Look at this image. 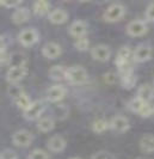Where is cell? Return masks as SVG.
Instances as JSON below:
<instances>
[{"mask_svg":"<svg viewBox=\"0 0 154 159\" xmlns=\"http://www.w3.org/2000/svg\"><path fill=\"white\" fill-rule=\"evenodd\" d=\"M23 92H24V90H23V88L19 84H10V86L7 88V93L13 99H16L17 97L22 95Z\"/></svg>","mask_w":154,"mask_h":159,"instance_id":"f1b7e54d","label":"cell"},{"mask_svg":"<svg viewBox=\"0 0 154 159\" xmlns=\"http://www.w3.org/2000/svg\"><path fill=\"white\" fill-rule=\"evenodd\" d=\"M153 107H154V105H153Z\"/></svg>","mask_w":154,"mask_h":159,"instance_id":"74e56055","label":"cell"},{"mask_svg":"<svg viewBox=\"0 0 154 159\" xmlns=\"http://www.w3.org/2000/svg\"><path fill=\"white\" fill-rule=\"evenodd\" d=\"M73 44H74V47L77 48L78 50H80V52H85V50H87V49H89L90 41L86 36H82V37H78V39H75Z\"/></svg>","mask_w":154,"mask_h":159,"instance_id":"83f0119b","label":"cell"},{"mask_svg":"<svg viewBox=\"0 0 154 159\" xmlns=\"http://www.w3.org/2000/svg\"><path fill=\"white\" fill-rule=\"evenodd\" d=\"M28 159H49L48 153L41 148H35L29 153Z\"/></svg>","mask_w":154,"mask_h":159,"instance_id":"f546056e","label":"cell"},{"mask_svg":"<svg viewBox=\"0 0 154 159\" xmlns=\"http://www.w3.org/2000/svg\"><path fill=\"white\" fill-rule=\"evenodd\" d=\"M89 78L87 71L80 66V65H74L71 66L67 71V80L71 84H82Z\"/></svg>","mask_w":154,"mask_h":159,"instance_id":"7a4b0ae2","label":"cell"},{"mask_svg":"<svg viewBox=\"0 0 154 159\" xmlns=\"http://www.w3.org/2000/svg\"><path fill=\"white\" fill-rule=\"evenodd\" d=\"M152 57V47L146 43L136 46L133 52V60L135 62H146Z\"/></svg>","mask_w":154,"mask_h":159,"instance_id":"30bf717a","label":"cell"},{"mask_svg":"<svg viewBox=\"0 0 154 159\" xmlns=\"http://www.w3.org/2000/svg\"><path fill=\"white\" fill-rule=\"evenodd\" d=\"M138 97H140L146 103H149L154 98V85L151 84H142L138 89Z\"/></svg>","mask_w":154,"mask_h":159,"instance_id":"ffe728a7","label":"cell"},{"mask_svg":"<svg viewBox=\"0 0 154 159\" xmlns=\"http://www.w3.org/2000/svg\"><path fill=\"white\" fill-rule=\"evenodd\" d=\"M38 31L35 28H24L22 29L19 34H18V41L20 44H23L24 47H29V46H33L37 41H38Z\"/></svg>","mask_w":154,"mask_h":159,"instance_id":"3957f363","label":"cell"},{"mask_svg":"<svg viewBox=\"0 0 154 159\" xmlns=\"http://www.w3.org/2000/svg\"><path fill=\"white\" fill-rule=\"evenodd\" d=\"M67 71H68V68H66L62 65H54L50 67L48 74L51 79L60 81V80L67 79Z\"/></svg>","mask_w":154,"mask_h":159,"instance_id":"ac0fdd59","label":"cell"},{"mask_svg":"<svg viewBox=\"0 0 154 159\" xmlns=\"http://www.w3.org/2000/svg\"><path fill=\"white\" fill-rule=\"evenodd\" d=\"M54 127H55V122H54V119H53V117L46 116V117H41V119L37 121V128L40 129L41 132L47 133V132L53 130Z\"/></svg>","mask_w":154,"mask_h":159,"instance_id":"7402d4cb","label":"cell"},{"mask_svg":"<svg viewBox=\"0 0 154 159\" xmlns=\"http://www.w3.org/2000/svg\"><path fill=\"white\" fill-rule=\"evenodd\" d=\"M120 81H121V85L124 89H133L136 85V81L138 78L134 73V70L129 72H125V73H122L120 74Z\"/></svg>","mask_w":154,"mask_h":159,"instance_id":"d6986e66","label":"cell"},{"mask_svg":"<svg viewBox=\"0 0 154 159\" xmlns=\"http://www.w3.org/2000/svg\"><path fill=\"white\" fill-rule=\"evenodd\" d=\"M68 159H81L80 157H71V158H68Z\"/></svg>","mask_w":154,"mask_h":159,"instance_id":"8d00e7d4","label":"cell"},{"mask_svg":"<svg viewBox=\"0 0 154 159\" xmlns=\"http://www.w3.org/2000/svg\"><path fill=\"white\" fill-rule=\"evenodd\" d=\"M30 18V10L25 6H19L16 8L11 16V19L15 24H22L25 23Z\"/></svg>","mask_w":154,"mask_h":159,"instance_id":"2e32d148","label":"cell"},{"mask_svg":"<svg viewBox=\"0 0 154 159\" xmlns=\"http://www.w3.org/2000/svg\"><path fill=\"white\" fill-rule=\"evenodd\" d=\"M117 73H115V72H106L105 74L103 75V79L105 81L106 84H109V85H112L116 83V80H117Z\"/></svg>","mask_w":154,"mask_h":159,"instance_id":"1f68e13d","label":"cell"},{"mask_svg":"<svg viewBox=\"0 0 154 159\" xmlns=\"http://www.w3.org/2000/svg\"><path fill=\"white\" fill-rule=\"evenodd\" d=\"M48 19L53 24H62L68 19V13L62 7H55L49 12Z\"/></svg>","mask_w":154,"mask_h":159,"instance_id":"9a60e30c","label":"cell"},{"mask_svg":"<svg viewBox=\"0 0 154 159\" xmlns=\"http://www.w3.org/2000/svg\"><path fill=\"white\" fill-rule=\"evenodd\" d=\"M28 74L26 66H17V67H8L6 72V80L10 84H18L20 80L25 78Z\"/></svg>","mask_w":154,"mask_h":159,"instance_id":"9c48e42d","label":"cell"},{"mask_svg":"<svg viewBox=\"0 0 154 159\" xmlns=\"http://www.w3.org/2000/svg\"><path fill=\"white\" fill-rule=\"evenodd\" d=\"M0 159H17V154L15 151L10 150V148H6L1 152V156H0Z\"/></svg>","mask_w":154,"mask_h":159,"instance_id":"e575fe53","label":"cell"},{"mask_svg":"<svg viewBox=\"0 0 154 159\" xmlns=\"http://www.w3.org/2000/svg\"><path fill=\"white\" fill-rule=\"evenodd\" d=\"M61 53H62L61 46L54 41H49L42 47V54L48 59H55L59 55H61Z\"/></svg>","mask_w":154,"mask_h":159,"instance_id":"4fadbf2b","label":"cell"},{"mask_svg":"<svg viewBox=\"0 0 154 159\" xmlns=\"http://www.w3.org/2000/svg\"><path fill=\"white\" fill-rule=\"evenodd\" d=\"M91 56L100 62H105L111 56V49L108 44L104 43H98L91 48Z\"/></svg>","mask_w":154,"mask_h":159,"instance_id":"8992f818","label":"cell"},{"mask_svg":"<svg viewBox=\"0 0 154 159\" xmlns=\"http://www.w3.org/2000/svg\"><path fill=\"white\" fill-rule=\"evenodd\" d=\"M146 104L145 101H142L140 97H134V98H131L129 101V103H128V108H129L130 110L133 112H140V110L142 109V107Z\"/></svg>","mask_w":154,"mask_h":159,"instance_id":"484cf974","label":"cell"},{"mask_svg":"<svg viewBox=\"0 0 154 159\" xmlns=\"http://www.w3.org/2000/svg\"><path fill=\"white\" fill-rule=\"evenodd\" d=\"M139 146L141 148V151L146 152V153H153L154 152V134L147 133L145 135L141 136Z\"/></svg>","mask_w":154,"mask_h":159,"instance_id":"e0dca14e","label":"cell"},{"mask_svg":"<svg viewBox=\"0 0 154 159\" xmlns=\"http://www.w3.org/2000/svg\"><path fill=\"white\" fill-rule=\"evenodd\" d=\"M31 99H30V97L28 96V93H25L23 92L20 96H18L16 99H15V103L17 104V107L19 108V109H22L23 111L26 110L29 107H30V104H31Z\"/></svg>","mask_w":154,"mask_h":159,"instance_id":"d4e9b609","label":"cell"},{"mask_svg":"<svg viewBox=\"0 0 154 159\" xmlns=\"http://www.w3.org/2000/svg\"><path fill=\"white\" fill-rule=\"evenodd\" d=\"M0 4H1V6H5V7H8V8H18L20 6V4H22V1L20 0H15V1H12V0H1L0 1Z\"/></svg>","mask_w":154,"mask_h":159,"instance_id":"d6a6232c","label":"cell"},{"mask_svg":"<svg viewBox=\"0 0 154 159\" xmlns=\"http://www.w3.org/2000/svg\"><path fill=\"white\" fill-rule=\"evenodd\" d=\"M44 108L46 105L43 103V101L41 99H35L31 102L30 107L23 111L24 114V117L29 121H33V120H40L41 119V115L43 114L44 111Z\"/></svg>","mask_w":154,"mask_h":159,"instance_id":"277c9868","label":"cell"},{"mask_svg":"<svg viewBox=\"0 0 154 159\" xmlns=\"http://www.w3.org/2000/svg\"><path fill=\"white\" fill-rule=\"evenodd\" d=\"M91 159H110V154L106 151H98L91 156Z\"/></svg>","mask_w":154,"mask_h":159,"instance_id":"d590c367","label":"cell"},{"mask_svg":"<svg viewBox=\"0 0 154 159\" xmlns=\"http://www.w3.org/2000/svg\"><path fill=\"white\" fill-rule=\"evenodd\" d=\"M68 112H69V110H68L66 104H57L54 108V115L59 120H65L68 116Z\"/></svg>","mask_w":154,"mask_h":159,"instance_id":"4316f807","label":"cell"},{"mask_svg":"<svg viewBox=\"0 0 154 159\" xmlns=\"http://www.w3.org/2000/svg\"><path fill=\"white\" fill-rule=\"evenodd\" d=\"M145 16L146 19L149 22H154V1L151 2L146 8V12H145Z\"/></svg>","mask_w":154,"mask_h":159,"instance_id":"836d02e7","label":"cell"},{"mask_svg":"<svg viewBox=\"0 0 154 159\" xmlns=\"http://www.w3.org/2000/svg\"><path fill=\"white\" fill-rule=\"evenodd\" d=\"M154 114V107L153 105H151L149 103H146L143 107H142V109L140 110L139 112V115L141 116V117H149V116H152Z\"/></svg>","mask_w":154,"mask_h":159,"instance_id":"4dcf8cb0","label":"cell"},{"mask_svg":"<svg viewBox=\"0 0 154 159\" xmlns=\"http://www.w3.org/2000/svg\"><path fill=\"white\" fill-rule=\"evenodd\" d=\"M68 32L71 36H73L75 39L78 37H82L86 35L87 32V24L85 20H81V19H77L71 23L69 28H68Z\"/></svg>","mask_w":154,"mask_h":159,"instance_id":"7c38bea8","label":"cell"},{"mask_svg":"<svg viewBox=\"0 0 154 159\" xmlns=\"http://www.w3.org/2000/svg\"><path fill=\"white\" fill-rule=\"evenodd\" d=\"M67 95V89L61 85V84H54L47 90V99L51 103H57L60 101H62Z\"/></svg>","mask_w":154,"mask_h":159,"instance_id":"ba28073f","label":"cell"},{"mask_svg":"<svg viewBox=\"0 0 154 159\" xmlns=\"http://www.w3.org/2000/svg\"><path fill=\"white\" fill-rule=\"evenodd\" d=\"M26 64V55L22 52H13L11 54L8 67H17V66H25Z\"/></svg>","mask_w":154,"mask_h":159,"instance_id":"603a6c76","label":"cell"},{"mask_svg":"<svg viewBox=\"0 0 154 159\" xmlns=\"http://www.w3.org/2000/svg\"><path fill=\"white\" fill-rule=\"evenodd\" d=\"M125 29H127L128 35L134 36V37H139V36H142L146 34L148 30V26H147L146 22L142 19H133L127 24Z\"/></svg>","mask_w":154,"mask_h":159,"instance_id":"5b68a950","label":"cell"},{"mask_svg":"<svg viewBox=\"0 0 154 159\" xmlns=\"http://www.w3.org/2000/svg\"><path fill=\"white\" fill-rule=\"evenodd\" d=\"M124 13H125V7H124L123 4H121V2H112L105 8L103 17H104V19L106 22H111L112 23V22H117L121 18H123Z\"/></svg>","mask_w":154,"mask_h":159,"instance_id":"6da1fadb","label":"cell"},{"mask_svg":"<svg viewBox=\"0 0 154 159\" xmlns=\"http://www.w3.org/2000/svg\"><path fill=\"white\" fill-rule=\"evenodd\" d=\"M33 136L30 130L28 129H18L12 134V143L16 146L20 147H26L33 143Z\"/></svg>","mask_w":154,"mask_h":159,"instance_id":"52a82bcc","label":"cell"},{"mask_svg":"<svg viewBox=\"0 0 154 159\" xmlns=\"http://www.w3.org/2000/svg\"><path fill=\"white\" fill-rule=\"evenodd\" d=\"M91 128L96 133H103V132H105L108 128H110V123H109V121H106L103 117H98V119H96L92 122Z\"/></svg>","mask_w":154,"mask_h":159,"instance_id":"cb8c5ba5","label":"cell"},{"mask_svg":"<svg viewBox=\"0 0 154 159\" xmlns=\"http://www.w3.org/2000/svg\"><path fill=\"white\" fill-rule=\"evenodd\" d=\"M109 123H110V128L118 133L127 132L130 127L129 120L123 115H115L114 117L109 121Z\"/></svg>","mask_w":154,"mask_h":159,"instance_id":"8fae6325","label":"cell"},{"mask_svg":"<svg viewBox=\"0 0 154 159\" xmlns=\"http://www.w3.org/2000/svg\"><path fill=\"white\" fill-rule=\"evenodd\" d=\"M47 145L51 152H61L66 148V140L62 135L55 134V135L49 138Z\"/></svg>","mask_w":154,"mask_h":159,"instance_id":"5bb4252c","label":"cell"},{"mask_svg":"<svg viewBox=\"0 0 154 159\" xmlns=\"http://www.w3.org/2000/svg\"><path fill=\"white\" fill-rule=\"evenodd\" d=\"M33 13L37 15V16H43L46 13L49 15V12H50V4H49L48 1H46V0H37V1L33 2Z\"/></svg>","mask_w":154,"mask_h":159,"instance_id":"44dd1931","label":"cell"}]
</instances>
